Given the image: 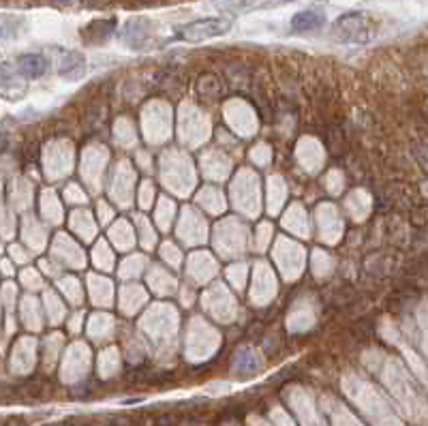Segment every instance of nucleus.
<instances>
[{
	"label": "nucleus",
	"mask_w": 428,
	"mask_h": 426,
	"mask_svg": "<svg viewBox=\"0 0 428 426\" xmlns=\"http://www.w3.org/2000/svg\"><path fill=\"white\" fill-rule=\"evenodd\" d=\"M18 71L28 78V80H37L41 76H46L48 71V58L41 54H24L18 61Z\"/></svg>",
	"instance_id": "5"
},
{
	"label": "nucleus",
	"mask_w": 428,
	"mask_h": 426,
	"mask_svg": "<svg viewBox=\"0 0 428 426\" xmlns=\"http://www.w3.org/2000/svg\"><path fill=\"white\" fill-rule=\"evenodd\" d=\"M9 426H24V424L20 420H14V422H9Z\"/></svg>",
	"instance_id": "9"
},
{
	"label": "nucleus",
	"mask_w": 428,
	"mask_h": 426,
	"mask_svg": "<svg viewBox=\"0 0 428 426\" xmlns=\"http://www.w3.org/2000/svg\"><path fill=\"white\" fill-rule=\"evenodd\" d=\"M58 73L67 80H80L86 73V61L78 52H61V63H58Z\"/></svg>",
	"instance_id": "4"
},
{
	"label": "nucleus",
	"mask_w": 428,
	"mask_h": 426,
	"mask_svg": "<svg viewBox=\"0 0 428 426\" xmlns=\"http://www.w3.org/2000/svg\"><path fill=\"white\" fill-rule=\"evenodd\" d=\"M325 24V16L319 9H304L291 18V33L304 35V33H315Z\"/></svg>",
	"instance_id": "3"
},
{
	"label": "nucleus",
	"mask_w": 428,
	"mask_h": 426,
	"mask_svg": "<svg viewBox=\"0 0 428 426\" xmlns=\"http://www.w3.org/2000/svg\"><path fill=\"white\" fill-rule=\"evenodd\" d=\"M231 31V20L227 18H204L197 22H191L178 31V39L189 41V43H199L208 41L214 37H223Z\"/></svg>",
	"instance_id": "2"
},
{
	"label": "nucleus",
	"mask_w": 428,
	"mask_h": 426,
	"mask_svg": "<svg viewBox=\"0 0 428 426\" xmlns=\"http://www.w3.org/2000/svg\"><path fill=\"white\" fill-rule=\"evenodd\" d=\"M212 3L221 11L240 14V11H246V9H257L261 0H212Z\"/></svg>",
	"instance_id": "6"
},
{
	"label": "nucleus",
	"mask_w": 428,
	"mask_h": 426,
	"mask_svg": "<svg viewBox=\"0 0 428 426\" xmlns=\"http://www.w3.org/2000/svg\"><path fill=\"white\" fill-rule=\"evenodd\" d=\"M293 3V0H261L257 9H270V7H278V5H287Z\"/></svg>",
	"instance_id": "7"
},
{
	"label": "nucleus",
	"mask_w": 428,
	"mask_h": 426,
	"mask_svg": "<svg viewBox=\"0 0 428 426\" xmlns=\"http://www.w3.org/2000/svg\"><path fill=\"white\" fill-rule=\"evenodd\" d=\"M9 35V28L5 26V24H0V39H3V37H7Z\"/></svg>",
	"instance_id": "8"
},
{
	"label": "nucleus",
	"mask_w": 428,
	"mask_h": 426,
	"mask_svg": "<svg viewBox=\"0 0 428 426\" xmlns=\"http://www.w3.org/2000/svg\"><path fill=\"white\" fill-rule=\"evenodd\" d=\"M332 33L343 43H368L375 37V22L364 11H349L334 22Z\"/></svg>",
	"instance_id": "1"
}]
</instances>
